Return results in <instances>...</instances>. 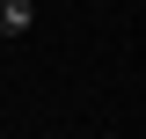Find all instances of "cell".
<instances>
[{"label":"cell","instance_id":"cell-1","mask_svg":"<svg viewBox=\"0 0 146 139\" xmlns=\"http://www.w3.org/2000/svg\"><path fill=\"white\" fill-rule=\"evenodd\" d=\"M36 29V0H0V37H29Z\"/></svg>","mask_w":146,"mask_h":139}]
</instances>
